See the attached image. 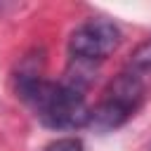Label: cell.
Segmentation results:
<instances>
[{"label":"cell","mask_w":151,"mask_h":151,"mask_svg":"<svg viewBox=\"0 0 151 151\" xmlns=\"http://www.w3.org/2000/svg\"><path fill=\"white\" fill-rule=\"evenodd\" d=\"M17 94L31 106L35 118L52 130H76L90 120V106L83 92L64 83L42 80L38 71H19Z\"/></svg>","instance_id":"cell-1"},{"label":"cell","mask_w":151,"mask_h":151,"mask_svg":"<svg viewBox=\"0 0 151 151\" xmlns=\"http://www.w3.org/2000/svg\"><path fill=\"white\" fill-rule=\"evenodd\" d=\"M151 85V76L125 64V68L109 83L101 101L90 109L87 125L97 132H111L125 125L144 104Z\"/></svg>","instance_id":"cell-2"},{"label":"cell","mask_w":151,"mask_h":151,"mask_svg":"<svg viewBox=\"0 0 151 151\" xmlns=\"http://www.w3.org/2000/svg\"><path fill=\"white\" fill-rule=\"evenodd\" d=\"M123 35L120 28L109 19H90L80 24L71 38H68V52L71 59L80 61H101L109 54H113L120 45Z\"/></svg>","instance_id":"cell-3"},{"label":"cell","mask_w":151,"mask_h":151,"mask_svg":"<svg viewBox=\"0 0 151 151\" xmlns=\"http://www.w3.org/2000/svg\"><path fill=\"white\" fill-rule=\"evenodd\" d=\"M127 66H132V68L151 76V38H146L142 45H137V50L127 59Z\"/></svg>","instance_id":"cell-4"},{"label":"cell","mask_w":151,"mask_h":151,"mask_svg":"<svg viewBox=\"0 0 151 151\" xmlns=\"http://www.w3.org/2000/svg\"><path fill=\"white\" fill-rule=\"evenodd\" d=\"M45 151H85L83 149V142L80 139H73V137H64V139H57L52 142Z\"/></svg>","instance_id":"cell-5"}]
</instances>
